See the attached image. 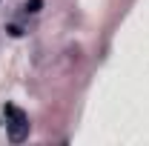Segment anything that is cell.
I'll list each match as a JSON object with an SVG mask.
<instances>
[{"mask_svg":"<svg viewBox=\"0 0 149 146\" xmlns=\"http://www.w3.org/2000/svg\"><path fill=\"white\" fill-rule=\"evenodd\" d=\"M40 6H43V0H29V3H26L23 9H26V12H37Z\"/></svg>","mask_w":149,"mask_h":146,"instance_id":"7a4b0ae2","label":"cell"},{"mask_svg":"<svg viewBox=\"0 0 149 146\" xmlns=\"http://www.w3.org/2000/svg\"><path fill=\"white\" fill-rule=\"evenodd\" d=\"M6 115H9V140L12 143H20V140H26L29 138V117H26V112L17 109V106H6Z\"/></svg>","mask_w":149,"mask_h":146,"instance_id":"6da1fadb","label":"cell"}]
</instances>
